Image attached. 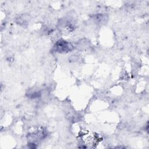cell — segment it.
I'll use <instances>...</instances> for the list:
<instances>
[{
  "mask_svg": "<svg viewBox=\"0 0 149 149\" xmlns=\"http://www.w3.org/2000/svg\"><path fill=\"white\" fill-rule=\"evenodd\" d=\"M107 19V16L104 15H97L94 17V19L95 20L96 22L98 23H103L105 22Z\"/></svg>",
  "mask_w": 149,
  "mask_h": 149,
  "instance_id": "3957f363",
  "label": "cell"
},
{
  "mask_svg": "<svg viewBox=\"0 0 149 149\" xmlns=\"http://www.w3.org/2000/svg\"><path fill=\"white\" fill-rule=\"evenodd\" d=\"M73 45L69 42L63 40H59L56 42L54 49L56 52L60 53H66L73 49Z\"/></svg>",
  "mask_w": 149,
  "mask_h": 149,
  "instance_id": "6da1fadb",
  "label": "cell"
},
{
  "mask_svg": "<svg viewBox=\"0 0 149 149\" xmlns=\"http://www.w3.org/2000/svg\"><path fill=\"white\" fill-rule=\"evenodd\" d=\"M45 134L44 133V131L42 129H39L33 132V133L29 134L28 136L30 140V143L35 144V142L44 139L45 137Z\"/></svg>",
  "mask_w": 149,
  "mask_h": 149,
  "instance_id": "7a4b0ae2",
  "label": "cell"
}]
</instances>
